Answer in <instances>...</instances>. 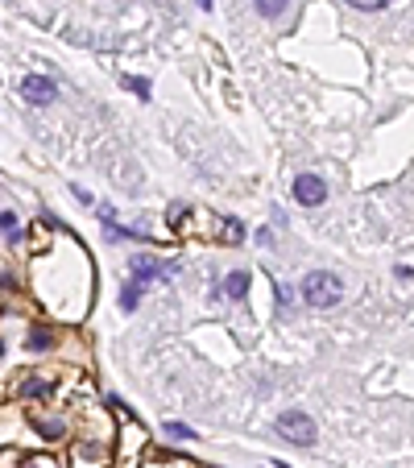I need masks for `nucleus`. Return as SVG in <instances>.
<instances>
[{
    "mask_svg": "<svg viewBox=\"0 0 414 468\" xmlns=\"http://www.w3.org/2000/svg\"><path fill=\"white\" fill-rule=\"evenodd\" d=\"M303 298L311 303V307H336L340 298H344V282L336 278V274H327V270H311L307 278H303Z\"/></svg>",
    "mask_w": 414,
    "mask_h": 468,
    "instance_id": "f257e3e1",
    "label": "nucleus"
},
{
    "mask_svg": "<svg viewBox=\"0 0 414 468\" xmlns=\"http://www.w3.org/2000/svg\"><path fill=\"white\" fill-rule=\"evenodd\" d=\"M277 435L282 439H290V443H298V448H311L315 439H319V431H315V419L311 415H303V411H286V415H277Z\"/></svg>",
    "mask_w": 414,
    "mask_h": 468,
    "instance_id": "f03ea898",
    "label": "nucleus"
},
{
    "mask_svg": "<svg viewBox=\"0 0 414 468\" xmlns=\"http://www.w3.org/2000/svg\"><path fill=\"white\" fill-rule=\"evenodd\" d=\"M294 199L303 207H319L323 199H327V183H323L319 174H298L294 179Z\"/></svg>",
    "mask_w": 414,
    "mask_h": 468,
    "instance_id": "7ed1b4c3",
    "label": "nucleus"
},
{
    "mask_svg": "<svg viewBox=\"0 0 414 468\" xmlns=\"http://www.w3.org/2000/svg\"><path fill=\"white\" fill-rule=\"evenodd\" d=\"M21 95L42 108V104H54V99H58V88H54V79H46V75H25V79H21Z\"/></svg>",
    "mask_w": 414,
    "mask_h": 468,
    "instance_id": "20e7f679",
    "label": "nucleus"
},
{
    "mask_svg": "<svg viewBox=\"0 0 414 468\" xmlns=\"http://www.w3.org/2000/svg\"><path fill=\"white\" fill-rule=\"evenodd\" d=\"M170 274H174V266H162L158 257H137L133 261V282H141V286L145 282H166Z\"/></svg>",
    "mask_w": 414,
    "mask_h": 468,
    "instance_id": "39448f33",
    "label": "nucleus"
},
{
    "mask_svg": "<svg viewBox=\"0 0 414 468\" xmlns=\"http://www.w3.org/2000/svg\"><path fill=\"white\" fill-rule=\"evenodd\" d=\"M71 464H75V468H104V464H108V452H104L99 443H75Z\"/></svg>",
    "mask_w": 414,
    "mask_h": 468,
    "instance_id": "423d86ee",
    "label": "nucleus"
},
{
    "mask_svg": "<svg viewBox=\"0 0 414 468\" xmlns=\"http://www.w3.org/2000/svg\"><path fill=\"white\" fill-rule=\"evenodd\" d=\"M244 290H249V274H244V270H236V274L224 278V294H228V298H244Z\"/></svg>",
    "mask_w": 414,
    "mask_h": 468,
    "instance_id": "0eeeda50",
    "label": "nucleus"
},
{
    "mask_svg": "<svg viewBox=\"0 0 414 468\" xmlns=\"http://www.w3.org/2000/svg\"><path fill=\"white\" fill-rule=\"evenodd\" d=\"M141 294H145V286H141V282H125V290H120V307H125V311H133V307L141 303Z\"/></svg>",
    "mask_w": 414,
    "mask_h": 468,
    "instance_id": "6e6552de",
    "label": "nucleus"
},
{
    "mask_svg": "<svg viewBox=\"0 0 414 468\" xmlns=\"http://www.w3.org/2000/svg\"><path fill=\"white\" fill-rule=\"evenodd\" d=\"M286 4H290V0H257V13H261V17H282Z\"/></svg>",
    "mask_w": 414,
    "mask_h": 468,
    "instance_id": "1a4fd4ad",
    "label": "nucleus"
},
{
    "mask_svg": "<svg viewBox=\"0 0 414 468\" xmlns=\"http://www.w3.org/2000/svg\"><path fill=\"white\" fill-rule=\"evenodd\" d=\"M46 394H50L46 381H25V385H21V398H46Z\"/></svg>",
    "mask_w": 414,
    "mask_h": 468,
    "instance_id": "9d476101",
    "label": "nucleus"
},
{
    "mask_svg": "<svg viewBox=\"0 0 414 468\" xmlns=\"http://www.w3.org/2000/svg\"><path fill=\"white\" fill-rule=\"evenodd\" d=\"M38 427H42V435H46V439H58V435H67V422H58V419H42Z\"/></svg>",
    "mask_w": 414,
    "mask_h": 468,
    "instance_id": "9b49d317",
    "label": "nucleus"
},
{
    "mask_svg": "<svg viewBox=\"0 0 414 468\" xmlns=\"http://www.w3.org/2000/svg\"><path fill=\"white\" fill-rule=\"evenodd\" d=\"M224 240L240 245V240H244V224H240V220H224Z\"/></svg>",
    "mask_w": 414,
    "mask_h": 468,
    "instance_id": "f8f14e48",
    "label": "nucleus"
},
{
    "mask_svg": "<svg viewBox=\"0 0 414 468\" xmlns=\"http://www.w3.org/2000/svg\"><path fill=\"white\" fill-rule=\"evenodd\" d=\"M166 435H170V439H195L199 431H191L186 422H166Z\"/></svg>",
    "mask_w": 414,
    "mask_h": 468,
    "instance_id": "ddd939ff",
    "label": "nucleus"
},
{
    "mask_svg": "<svg viewBox=\"0 0 414 468\" xmlns=\"http://www.w3.org/2000/svg\"><path fill=\"white\" fill-rule=\"evenodd\" d=\"M25 344H29V348H50V344H54V340H50V331H29V340H25Z\"/></svg>",
    "mask_w": 414,
    "mask_h": 468,
    "instance_id": "4468645a",
    "label": "nucleus"
},
{
    "mask_svg": "<svg viewBox=\"0 0 414 468\" xmlns=\"http://www.w3.org/2000/svg\"><path fill=\"white\" fill-rule=\"evenodd\" d=\"M352 8H365V13H377V8H389V0H348Z\"/></svg>",
    "mask_w": 414,
    "mask_h": 468,
    "instance_id": "2eb2a0df",
    "label": "nucleus"
},
{
    "mask_svg": "<svg viewBox=\"0 0 414 468\" xmlns=\"http://www.w3.org/2000/svg\"><path fill=\"white\" fill-rule=\"evenodd\" d=\"M125 88H129V92H137L141 99H149V83H145V79H133V75H129V79H125Z\"/></svg>",
    "mask_w": 414,
    "mask_h": 468,
    "instance_id": "dca6fc26",
    "label": "nucleus"
},
{
    "mask_svg": "<svg viewBox=\"0 0 414 468\" xmlns=\"http://www.w3.org/2000/svg\"><path fill=\"white\" fill-rule=\"evenodd\" d=\"M25 468H58V460H54V456H29Z\"/></svg>",
    "mask_w": 414,
    "mask_h": 468,
    "instance_id": "f3484780",
    "label": "nucleus"
},
{
    "mask_svg": "<svg viewBox=\"0 0 414 468\" xmlns=\"http://www.w3.org/2000/svg\"><path fill=\"white\" fill-rule=\"evenodd\" d=\"M0 228H17V216H13V212H0Z\"/></svg>",
    "mask_w": 414,
    "mask_h": 468,
    "instance_id": "a211bd4d",
    "label": "nucleus"
},
{
    "mask_svg": "<svg viewBox=\"0 0 414 468\" xmlns=\"http://www.w3.org/2000/svg\"><path fill=\"white\" fill-rule=\"evenodd\" d=\"M199 8H212V0H199Z\"/></svg>",
    "mask_w": 414,
    "mask_h": 468,
    "instance_id": "6ab92c4d",
    "label": "nucleus"
},
{
    "mask_svg": "<svg viewBox=\"0 0 414 468\" xmlns=\"http://www.w3.org/2000/svg\"><path fill=\"white\" fill-rule=\"evenodd\" d=\"M277 468H294V464H282V460H277Z\"/></svg>",
    "mask_w": 414,
    "mask_h": 468,
    "instance_id": "aec40b11",
    "label": "nucleus"
}]
</instances>
